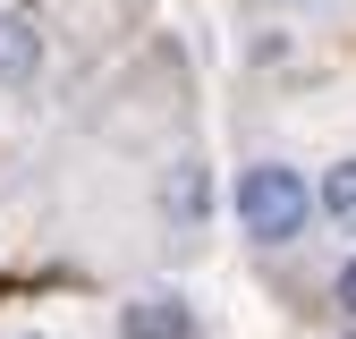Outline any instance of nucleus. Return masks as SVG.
Returning <instances> with one entry per match:
<instances>
[{
  "label": "nucleus",
  "instance_id": "nucleus-1",
  "mask_svg": "<svg viewBox=\"0 0 356 339\" xmlns=\"http://www.w3.org/2000/svg\"><path fill=\"white\" fill-rule=\"evenodd\" d=\"M238 221H246L254 246H289L305 221H314V187H305L289 161H246V179H238Z\"/></svg>",
  "mask_w": 356,
  "mask_h": 339
},
{
  "label": "nucleus",
  "instance_id": "nucleus-2",
  "mask_svg": "<svg viewBox=\"0 0 356 339\" xmlns=\"http://www.w3.org/2000/svg\"><path fill=\"white\" fill-rule=\"evenodd\" d=\"M42 76V17L26 0H0V85H34Z\"/></svg>",
  "mask_w": 356,
  "mask_h": 339
},
{
  "label": "nucleus",
  "instance_id": "nucleus-3",
  "mask_svg": "<svg viewBox=\"0 0 356 339\" xmlns=\"http://www.w3.org/2000/svg\"><path fill=\"white\" fill-rule=\"evenodd\" d=\"M119 339H195V314L178 306V297H127L119 306Z\"/></svg>",
  "mask_w": 356,
  "mask_h": 339
},
{
  "label": "nucleus",
  "instance_id": "nucleus-4",
  "mask_svg": "<svg viewBox=\"0 0 356 339\" xmlns=\"http://www.w3.org/2000/svg\"><path fill=\"white\" fill-rule=\"evenodd\" d=\"M161 212H170L178 229H195L204 212H212V179H204V161H178L170 179H161Z\"/></svg>",
  "mask_w": 356,
  "mask_h": 339
},
{
  "label": "nucleus",
  "instance_id": "nucleus-5",
  "mask_svg": "<svg viewBox=\"0 0 356 339\" xmlns=\"http://www.w3.org/2000/svg\"><path fill=\"white\" fill-rule=\"evenodd\" d=\"M314 212H323L331 229H348V238H356V153L323 170V187H314Z\"/></svg>",
  "mask_w": 356,
  "mask_h": 339
},
{
  "label": "nucleus",
  "instance_id": "nucleus-6",
  "mask_svg": "<svg viewBox=\"0 0 356 339\" xmlns=\"http://www.w3.org/2000/svg\"><path fill=\"white\" fill-rule=\"evenodd\" d=\"M339 306H348V322H356V254L339 263Z\"/></svg>",
  "mask_w": 356,
  "mask_h": 339
},
{
  "label": "nucleus",
  "instance_id": "nucleus-7",
  "mask_svg": "<svg viewBox=\"0 0 356 339\" xmlns=\"http://www.w3.org/2000/svg\"><path fill=\"white\" fill-rule=\"evenodd\" d=\"M339 339H356V331H339Z\"/></svg>",
  "mask_w": 356,
  "mask_h": 339
}]
</instances>
